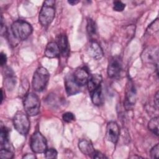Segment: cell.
<instances>
[{"label": "cell", "mask_w": 159, "mask_h": 159, "mask_svg": "<svg viewBox=\"0 0 159 159\" xmlns=\"http://www.w3.org/2000/svg\"><path fill=\"white\" fill-rule=\"evenodd\" d=\"M32 30V27L29 22L24 20H17L11 25L10 34L14 40L21 41L27 39Z\"/></svg>", "instance_id": "1"}, {"label": "cell", "mask_w": 159, "mask_h": 159, "mask_svg": "<svg viewBox=\"0 0 159 159\" xmlns=\"http://www.w3.org/2000/svg\"><path fill=\"white\" fill-rule=\"evenodd\" d=\"M55 5L53 0L43 2L39 16V21L43 27H47L52 22L55 15Z\"/></svg>", "instance_id": "2"}, {"label": "cell", "mask_w": 159, "mask_h": 159, "mask_svg": "<svg viewBox=\"0 0 159 159\" xmlns=\"http://www.w3.org/2000/svg\"><path fill=\"white\" fill-rule=\"evenodd\" d=\"M50 74L48 70L42 66L39 67L34 73L32 84L33 89L37 91H43L49 81Z\"/></svg>", "instance_id": "3"}, {"label": "cell", "mask_w": 159, "mask_h": 159, "mask_svg": "<svg viewBox=\"0 0 159 159\" xmlns=\"http://www.w3.org/2000/svg\"><path fill=\"white\" fill-rule=\"evenodd\" d=\"M24 108L29 116H37L40 111V101L37 94L34 93H27L24 97Z\"/></svg>", "instance_id": "4"}, {"label": "cell", "mask_w": 159, "mask_h": 159, "mask_svg": "<svg viewBox=\"0 0 159 159\" xmlns=\"http://www.w3.org/2000/svg\"><path fill=\"white\" fill-rule=\"evenodd\" d=\"M13 125L15 129L21 135H25L30 129V120L27 115L22 111H18L13 117Z\"/></svg>", "instance_id": "5"}, {"label": "cell", "mask_w": 159, "mask_h": 159, "mask_svg": "<svg viewBox=\"0 0 159 159\" xmlns=\"http://www.w3.org/2000/svg\"><path fill=\"white\" fill-rule=\"evenodd\" d=\"M30 146L32 150L35 153H44L47 149L46 139L40 132L36 131L31 136Z\"/></svg>", "instance_id": "6"}, {"label": "cell", "mask_w": 159, "mask_h": 159, "mask_svg": "<svg viewBox=\"0 0 159 159\" xmlns=\"http://www.w3.org/2000/svg\"><path fill=\"white\" fill-rule=\"evenodd\" d=\"M122 67V59L119 56H114L110 58L107 66V75L111 78H115L120 74Z\"/></svg>", "instance_id": "7"}, {"label": "cell", "mask_w": 159, "mask_h": 159, "mask_svg": "<svg viewBox=\"0 0 159 159\" xmlns=\"http://www.w3.org/2000/svg\"><path fill=\"white\" fill-rule=\"evenodd\" d=\"M137 99V93L135 85L133 81L129 79L127 80L125 88V104L127 108H130L133 106Z\"/></svg>", "instance_id": "8"}, {"label": "cell", "mask_w": 159, "mask_h": 159, "mask_svg": "<svg viewBox=\"0 0 159 159\" xmlns=\"http://www.w3.org/2000/svg\"><path fill=\"white\" fill-rule=\"evenodd\" d=\"M142 61L146 64H154L158 65V48L157 47H148L141 54Z\"/></svg>", "instance_id": "9"}, {"label": "cell", "mask_w": 159, "mask_h": 159, "mask_svg": "<svg viewBox=\"0 0 159 159\" xmlns=\"http://www.w3.org/2000/svg\"><path fill=\"white\" fill-rule=\"evenodd\" d=\"M120 130L118 124L114 121H110L106 126V136L108 141L116 143L119 137Z\"/></svg>", "instance_id": "10"}, {"label": "cell", "mask_w": 159, "mask_h": 159, "mask_svg": "<svg viewBox=\"0 0 159 159\" xmlns=\"http://www.w3.org/2000/svg\"><path fill=\"white\" fill-rule=\"evenodd\" d=\"M65 88L68 96H72L80 91L81 86L76 82L73 75L68 74L65 78Z\"/></svg>", "instance_id": "11"}, {"label": "cell", "mask_w": 159, "mask_h": 159, "mask_svg": "<svg viewBox=\"0 0 159 159\" xmlns=\"http://www.w3.org/2000/svg\"><path fill=\"white\" fill-rule=\"evenodd\" d=\"M88 53L96 60H101L104 55L103 50L99 44L95 40H91L88 47Z\"/></svg>", "instance_id": "12"}, {"label": "cell", "mask_w": 159, "mask_h": 159, "mask_svg": "<svg viewBox=\"0 0 159 159\" xmlns=\"http://www.w3.org/2000/svg\"><path fill=\"white\" fill-rule=\"evenodd\" d=\"M73 76L76 82L80 86L86 84L89 78L88 70L85 67L80 68L76 70L73 73Z\"/></svg>", "instance_id": "13"}, {"label": "cell", "mask_w": 159, "mask_h": 159, "mask_svg": "<svg viewBox=\"0 0 159 159\" xmlns=\"http://www.w3.org/2000/svg\"><path fill=\"white\" fill-rule=\"evenodd\" d=\"M3 74L4 78V86L9 91L12 90L16 83L14 71L11 68L6 67L3 71Z\"/></svg>", "instance_id": "14"}, {"label": "cell", "mask_w": 159, "mask_h": 159, "mask_svg": "<svg viewBox=\"0 0 159 159\" xmlns=\"http://www.w3.org/2000/svg\"><path fill=\"white\" fill-rule=\"evenodd\" d=\"M56 43L58 44L60 50V53L63 56L68 55L70 52L69 43L66 35L65 34H60L57 37Z\"/></svg>", "instance_id": "15"}, {"label": "cell", "mask_w": 159, "mask_h": 159, "mask_svg": "<svg viewBox=\"0 0 159 159\" xmlns=\"http://www.w3.org/2000/svg\"><path fill=\"white\" fill-rule=\"evenodd\" d=\"M60 50L58 44L55 42H50L46 46L44 55L49 58L58 57L60 54Z\"/></svg>", "instance_id": "16"}, {"label": "cell", "mask_w": 159, "mask_h": 159, "mask_svg": "<svg viewBox=\"0 0 159 159\" xmlns=\"http://www.w3.org/2000/svg\"><path fill=\"white\" fill-rule=\"evenodd\" d=\"M102 81V78L99 74H93L89 76V80L87 83L88 91L90 93L101 86V83Z\"/></svg>", "instance_id": "17"}, {"label": "cell", "mask_w": 159, "mask_h": 159, "mask_svg": "<svg viewBox=\"0 0 159 159\" xmlns=\"http://www.w3.org/2000/svg\"><path fill=\"white\" fill-rule=\"evenodd\" d=\"M80 150L84 155H91L95 150L91 142L86 139H81L78 142Z\"/></svg>", "instance_id": "18"}, {"label": "cell", "mask_w": 159, "mask_h": 159, "mask_svg": "<svg viewBox=\"0 0 159 159\" xmlns=\"http://www.w3.org/2000/svg\"><path fill=\"white\" fill-rule=\"evenodd\" d=\"M0 143L1 148H6L10 149L9 142V130L6 127L2 125L1 127Z\"/></svg>", "instance_id": "19"}, {"label": "cell", "mask_w": 159, "mask_h": 159, "mask_svg": "<svg viewBox=\"0 0 159 159\" xmlns=\"http://www.w3.org/2000/svg\"><path fill=\"white\" fill-rule=\"evenodd\" d=\"M91 101L96 106H100L103 102V96L101 86H99L91 93Z\"/></svg>", "instance_id": "20"}, {"label": "cell", "mask_w": 159, "mask_h": 159, "mask_svg": "<svg viewBox=\"0 0 159 159\" xmlns=\"http://www.w3.org/2000/svg\"><path fill=\"white\" fill-rule=\"evenodd\" d=\"M158 124L159 119L158 117H155L152 118L148 124V129L157 136L158 135Z\"/></svg>", "instance_id": "21"}, {"label": "cell", "mask_w": 159, "mask_h": 159, "mask_svg": "<svg viewBox=\"0 0 159 159\" xmlns=\"http://www.w3.org/2000/svg\"><path fill=\"white\" fill-rule=\"evenodd\" d=\"M96 25L95 22L91 18L87 19L86 30L89 36H93L96 34Z\"/></svg>", "instance_id": "22"}, {"label": "cell", "mask_w": 159, "mask_h": 159, "mask_svg": "<svg viewBox=\"0 0 159 159\" xmlns=\"http://www.w3.org/2000/svg\"><path fill=\"white\" fill-rule=\"evenodd\" d=\"M0 157L3 159H11L14 157V153L9 148H1L0 150Z\"/></svg>", "instance_id": "23"}, {"label": "cell", "mask_w": 159, "mask_h": 159, "mask_svg": "<svg viewBox=\"0 0 159 159\" xmlns=\"http://www.w3.org/2000/svg\"><path fill=\"white\" fill-rule=\"evenodd\" d=\"M45 157L48 159L51 158H56L57 157V152L54 148H48L47 149L46 151L44 152Z\"/></svg>", "instance_id": "24"}, {"label": "cell", "mask_w": 159, "mask_h": 159, "mask_svg": "<svg viewBox=\"0 0 159 159\" xmlns=\"http://www.w3.org/2000/svg\"><path fill=\"white\" fill-rule=\"evenodd\" d=\"M125 7V4L120 1H116L113 2V9L115 11L121 12L124 10Z\"/></svg>", "instance_id": "25"}, {"label": "cell", "mask_w": 159, "mask_h": 159, "mask_svg": "<svg viewBox=\"0 0 159 159\" xmlns=\"http://www.w3.org/2000/svg\"><path fill=\"white\" fill-rule=\"evenodd\" d=\"M158 19H157L148 26V29H147V31L148 32V34L149 33L153 34L155 31H158Z\"/></svg>", "instance_id": "26"}, {"label": "cell", "mask_w": 159, "mask_h": 159, "mask_svg": "<svg viewBox=\"0 0 159 159\" xmlns=\"http://www.w3.org/2000/svg\"><path fill=\"white\" fill-rule=\"evenodd\" d=\"M62 119H63V121H65V122L69 123V122H71V121L74 120L75 117L73 113H71L70 112H66L63 114Z\"/></svg>", "instance_id": "27"}, {"label": "cell", "mask_w": 159, "mask_h": 159, "mask_svg": "<svg viewBox=\"0 0 159 159\" xmlns=\"http://www.w3.org/2000/svg\"><path fill=\"white\" fill-rule=\"evenodd\" d=\"M159 147L158 144H156L150 150V156L152 158H158V153H159Z\"/></svg>", "instance_id": "28"}, {"label": "cell", "mask_w": 159, "mask_h": 159, "mask_svg": "<svg viewBox=\"0 0 159 159\" xmlns=\"http://www.w3.org/2000/svg\"><path fill=\"white\" fill-rule=\"evenodd\" d=\"M91 157L92 158H107L103 153H102L101 152L94 150V152L91 155Z\"/></svg>", "instance_id": "29"}, {"label": "cell", "mask_w": 159, "mask_h": 159, "mask_svg": "<svg viewBox=\"0 0 159 159\" xmlns=\"http://www.w3.org/2000/svg\"><path fill=\"white\" fill-rule=\"evenodd\" d=\"M7 61V57L6 55L4 52L1 53V56H0V63L2 66L5 65Z\"/></svg>", "instance_id": "30"}, {"label": "cell", "mask_w": 159, "mask_h": 159, "mask_svg": "<svg viewBox=\"0 0 159 159\" xmlns=\"http://www.w3.org/2000/svg\"><path fill=\"white\" fill-rule=\"evenodd\" d=\"M158 99H159V96H158V91H157L154 96V104L155 106V107L157 110L158 109Z\"/></svg>", "instance_id": "31"}, {"label": "cell", "mask_w": 159, "mask_h": 159, "mask_svg": "<svg viewBox=\"0 0 159 159\" xmlns=\"http://www.w3.org/2000/svg\"><path fill=\"white\" fill-rule=\"evenodd\" d=\"M23 158H27V159H35L36 158V156L34 154L32 153H27L23 157Z\"/></svg>", "instance_id": "32"}, {"label": "cell", "mask_w": 159, "mask_h": 159, "mask_svg": "<svg viewBox=\"0 0 159 159\" xmlns=\"http://www.w3.org/2000/svg\"><path fill=\"white\" fill-rule=\"evenodd\" d=\"M68 2L70 4L72 5V6H74V5L77 4L78 2H80V1H74V0H72V1H68Z\"/></svg>", "instance_id": "33"}, {"label": "cell", "mask_w": 159, "mask_h": 159, "mask_svg": "<svg viewBox=\"0 0 159 159\" xmlns=\"http://www.w3.org/2000/svg\"><path fill=\"white\" fill-rule=\"evenodd\" d=\"M1 93H2V98H1V102H2V101L4 99V98H3V95H4V93H3V91L2 89H1Z\"/></svg>", "instance_id": "34"}]
</instances>
